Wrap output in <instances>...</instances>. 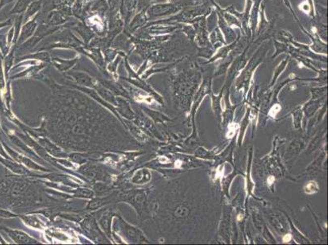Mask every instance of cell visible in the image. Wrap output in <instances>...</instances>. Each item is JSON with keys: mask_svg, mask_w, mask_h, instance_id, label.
Masks as SVG:
<instances>
[{"mask_svg": "<svg viewBox=\"0 0 328 245\" xmlns=\"http://www.w3.org/2000/svg\"><path fill=\"white\" fill-rule=\"evenodd\" d=\"M4 231L7 235L13 240L15 242L18 244H28L35 243V241L32 239H30L27 235L24 234L23 232H18V231H14V230L9 229L7 227H0Z\"/></svg>", "mask_w": 328, "mask_h": 245, "instance_id": "6da1fadb", "label": "cell"}, {"mask_svg": "<svg viewBox=\"0 0 328 245\" xmlns=\"http://www.w3.org/2000/svg\"><path fill=\"white\" fill-rule=\"evenodd\" d=\"M318 190V185H317L316 183H310L306 185L305 187V191L309 193V194H311V193H315V191H317Z\"/></svg>", "mask_w": 328, "mask_h": 245, "instance_id": "7a4b0ae2", "label": "cell"}, {"mask_svg": "<svg viewBox=\"0 0 328 245\" xmlns=\"http://www.w3.org/2000/svg\"><path fill=\"white\" fill-rule=\"evenodd\" d=\"M281 109V107L278 106V105H276V106H274V107L271 109V112H270V114H271V116H276V114L279 111V110Z\"/></svg>", "mask_w": 328, "mask_h": 245, "instance_id": "3957f363", "label": "cell"}, {"mask_svg": "<svg viewBox=\"0 0 328 245\" xmlns=\"http://www.w3.org/2000/svg\"><path fill=\"white\" fill-rule=\"evenodd\" d=\"M291 235H287V236H285L284 238H283V241H284L285 243H287V242L290 241V240H291Z\"/></svg>", "mask_w": 328, "mask_h": 245, "instance_id": "277c9868", "label": "cell"}, {"mask_svg": "<svg viewBox=\"0 0 328 245\" xmlns=\"http://www.w3.org/2000/svg\"><path fill=\"white\" fill-rule=\"evenodd\" d=\"M0 154H1L2 155H3L4 157H7V155H6V154H5L4 150H2L1 145H0Z\"/></svg>", "mask_w": 328, "mask_h": 245, "instance_id": "5b68a950", "label": "cell"}, {"mask_svg": "<svg viewBox=\"0 0 328 245\" xmlns=\"http://www.w3.org/2000/svg\"><path fill=\"white\" fill-rule=\"evenodd\" d=\"M273 181H274V178H273V177H271V178H269V183L270 184H272V183H273Z\"/></svg>", "mask_w": 328, "mask_h": 245, "instance_id": "8992f818", "label": "cell"}]
</instances>
